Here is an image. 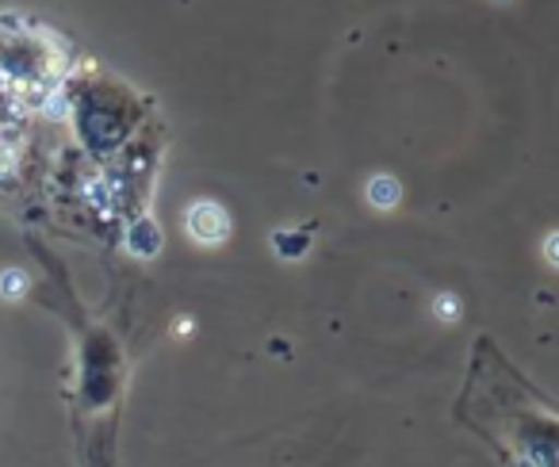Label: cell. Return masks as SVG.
I'll return each mask as SVG.
<instances>
[{"label": "cell", "instance_id": "obj_1", "mask_svg": "<svg viewBox=\"0 0 559 467\" xmlns=\"http://www.w3.org/2000/svg\"><path fill=\"white\" fill-rule=\"evenodd\" d=\"M188 230L200 238V242H218L226 234V218H223V211H215V207H195L192 211V218H188Z\"/></svg>", "mask_w": 559, "mask_h": 467}, {"label": "cell", "instance_id": "obj_2", "mask_svg": "<svg viewBox=\"0 0 559 467\" xmlns=\"http://www.w3.org/2000/svg\"><path fill=\"white\" fill-rule=\"evenodd\" d=\"M0 291H4V296H20V291H24V280H20V276H4V280H0Z\"/></svg>", "mask_w": 559, "mask_h": 467}]
</instances>
